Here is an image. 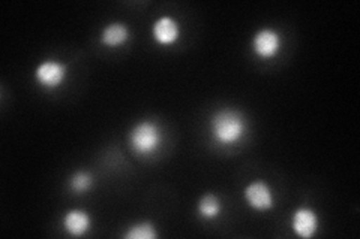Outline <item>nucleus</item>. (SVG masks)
I'll return each mask as SVG.
<instances>
[{"instance_id": "f257e3e1", "label": "nucleus", "mask_w": 360, "mask_h": 239, "mask_svg": "<svg viewBox=\"0 0 360 239\" xmlns=\"http://www.w3.org/2000/svg\"><path fill=\"white\" fill-rule=\"evenodd\" d=\"M245 117L236 109H219L210 120V136L221 146L239 144L246 133Z\"/></svg>"}, {"instance_id": "f03ea898", "label": "nucleus", "mask_w": 360, "mask_h": 239, "mask_svg": "<svg viewBox=\"0 0 360 239\" xmlns=\"http://www.w3.org/2000/svg\"><path fill=\"white\" fill-rule=\"evenodd\" d=\"M128 139L135 154L152 156L161 148L164 133L156 121L143 120L135 123V126L129 132Z\"/></svg>"}, {"instance_id": "7ed1b4c3", "label": "nucleus", "mask_w": 360, "mask_h": 239, "mask_svg": "<svg viewBox=\"0 0 360 239\" xmlns=\"http://www.w3.org/2000/svg\"><path fill=\"white\" fill-rule=\"evenodd\" d=\"M251 48L255 57L262 60L275 59L283 48V38L272 27H263L254 33L251 39Z\"/></svg>"}, {"instance_id": "20e7f679", "label": "nucleus", "mask_w": 360, "mask_h": 239, "mask_svg": "<svg viewBox=\"0 0 360 239\" xmlns=\"http://www.w3.org/2000/svg\"><path fill=\"white\" fill-rule=\"evenodd\" d=\"M35 81L45 90H56L63 86L68 76V67L63 62L47 59L42 60L35 69Z\"/></svg>"}, {"instance_id": "39448f33", "label": "nucleus", "mask_w": 360, "mask_h": 239, "mask_svg": "<svg viewBox=\"0 0 360 239\" xmlns=\"http://www.w3.org/2000/svg\"><path fill=\"white\" fill-rule=\"evenodd\" d=\"M245 202L255 211H269L274 208L275 196L270 186L262 179L252 181L243 190Z\"/></svg>"}, {"instance_id": "423d86ee", "label": "nucleus", "mask_w": 360, "mask_h": 239, "mask_svg": "<svg viewBox=\"0 0 360 239\" xmlns=\"http://www.w3.org/2000/svg\"><path fill=\"white\" fill-rule=\"evenodd\" d=\"M291 229L296 236L302 239H311L319 232L320 219L317 212L308 207L297 208L291 215Z\"/></svg>"}, {"instance_id": "0eeeda50", "label": "nucleus", "mask_w": 360, "mask_h": 239, "mask_svg": "<svg viewBox=\"0 0 360 239\" xmlns=\"http://www.w3.org/2000/svg\"><path fill=\"white\" fill-rule=\"evenodd\" d=\"M180 25L179 21L170 15L160 17L152 26V36L155 42L164 47H170V45L176 43L180 39Z\"/></svg>"}, {"instance_id": "6e6552de", "label": "nucleus", "mask_w": 360, "mask_h": 239, "mask_svg": "<svg viewBox=\"0 0 360 239\" xmlns=\"http://www.w3.org/2000/svg\"><path fill=\"white\" fill-rule=\"evenodd\" d=\"M63 231L74 238L84 236L90 227H92V219L83 210H70L62 219Z\"/></svg>"}, {"instance_id": "1a4fd4ad", "label": "nucleus", "mask_w": 360, "mask_h": 239, "mask_svg": "<svg viewBox=\"0 0 360 239\" xmlns=\"http://www.w3.org/2000/svg\"><path fill=\"white\" fill-rule=\"evenodd\" d=\"M131 38V32L125 22H110L103 32H101V43L107 48H117L123 47Z\"/></svg>"}, {"instance_id": "9d476101", "label": "nucleus", "mask_w": 360, "mask_h": 239, "mask_svg": "<svg viewBox=\"0 0 360 239\" xmlns=\"http://www.w3.org/2000/svg\"><path fill=\"white\" fill-rule=\"evenodd\" d=\"M197 211L201 219H205L207 221L217 220L222 212V202L217 195H213V193H206V195H202L200 198Z\"/></svg>"}, {"instance_id": "9b49d317", "label": "nucleus", "mask_w": 360, "mask_h": 239, "mask_svg": "<svg viewBox=\"0 0 360 239\" xmlns=\"http://www.w3.org/2000/svg\"><path fill=\"white\" fill-rule=\"evenodd\" d=\"M127 239H156L158 231L150 221H140L128 227L125 232Z\"/></svg>"}, {"instance_id": "f8f14e48", "label": "nucleus", "mask_w": 360, "mask_h": 239, "mask_svg": "<svg viewBox=\"0 0 360 239\" xmlns=\"http://www.w3.org/2000/svg\"><path fill=\"white\" fill-rule=\"evenodd\" d=\"M94 186V177L87 170H77V172L70 179V187L77 195L87 193Z\"/></svg>"}]
</instances>
